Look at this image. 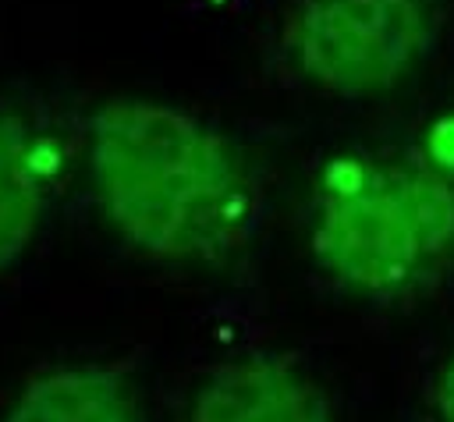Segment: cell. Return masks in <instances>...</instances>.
Segmentation results:
<instances>
[{
  "mask_svg": "<svg viewBox=\"0 0 454 422\" xmlns=\"http://www.w3.org/2000/svg\"><path fill=\"white\" fill-rule=\"evenodd\" d=\"M433 415L436 422H454V355L433 379Z\"/></svg>",
  "mask_w": 454,
  "mask_h": 422,
  "instance_id": "7",
  "label": "cell"
},
{
  "mask_svg": "<svg viewBox=\"0 0 454 422\" xmlns=\"http://www.w3.org/2000/svg\"><path fill=\"white\" fill-rule=\"evenodd\" d=\"M184 422H337V408L298 358L245 351L202 376Z\"/></svg>",
  "mask_w": 454,
  "mask_h": 422,
  "instance_id": "5",
  "label": "cell"
},
{
  "mask_svg": "<svg viewBox=\"0 0 454 422\" xmlns=\"http://www.w3.org/2000/svg\"><path fill=\"white\" fill-rule=\"evenodd\" d=\"M0 422H149L138 383L106 362H64L28 376Z\"/></svg>",
  "mask_w": 454,
  "mask_h": 422,
  "instance_id": "6",
  "label": "cell"
},
{
  "mask_svg": "<svg viewBox=\"0 0 454 422\" xmlns=\"http://www.w3.org/2000/svg\"><path fill=\"white\" fill-rule=\"evenodd\" d=\"M305 238L326 280L397 305L454 273V138L330 156L309 188Z\"/></svg>",
  "mask_w": 454,
  "mask_h": 422,
  "instance_id": "2",
  "label": "cell"
},
{
  "mask_svg": "<svg viewBox=\"0 0 454 422\" xmlns=\"http://www.w3.org/2000/svg\"><path fill=\"white\" fill-rule=\"evenodd\" d=\"M64 131L28 103H0V273L39 238L67 177Z\"/></svg>",
  "mask_w": 454,
  "mask_h": 422,
  "instance_id": "4",
  "label": "cell"
},
{
  "mask_svg": "<svg viewBox=\"0 0 454 422\" xmlns=\"http://www.w3.org/2000/svg\"><path fill=\"white\" fill-rule=\"evenodd\" d=\"M85 177L106 231L131 252L227 277L252 255L262 167L227 128L145 96H114L85 117Z\"/></svg>",
  "mask_w": 454,
  "mask_h": 422,
  "instance_id": "1",
  "label": "cell"
},
{
  "mask_svg": "<svg viewBox=\"0 0 454 422\" xmlns=\"http://www.w3.org/2000/svg\"><path fill=\"white\" fill-rule=\"evenodd\" d=\"M450 0H291L273 35L280 71L337 99H383L426 71Z\"/></svg>",
  "mask_w": 454,
  "mask_h": 422,
  "instance_id": "3",
  "label": "cell"
}]
</instances>
